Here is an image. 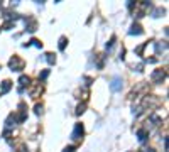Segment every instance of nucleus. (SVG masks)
I'll return each instance as SVG.
<instances>
[{
    "mask_svg": "<svg viewBox=\"0 0 169 152\" xmlns=\"http://www.w3.org/2000/svg\"><path fill=\"white\" fill-rule=\"evenodd\" d=\"M166 49H168V44H166V42H162V44H161V42H157V44H156V51H157V53L166 51Z\"/></svg>",
    "mask_w": 169,
    "mask_h": 152,
    "instance_id": "f8f14e48",
    "label": "nucleus"
},
{
    "mask_svg": "<svg viewBox=\"0 0 169 152\" xmlns=\"http://www.w3.org/2000/svg\"><path fill=\"white\" fill-rule=\"evenodd\" d=\"M122 86H123V81H122L120 76L112 78V81H110V90H112V91H120Z\"/></svg>",
    "mask_w": 169,
    "mask_h": 152,
    "instance_id": "f03ea898",
    "label": "nucleus"
},
{
    "mask_svg": "<svg viewBox=\"0 0 169 152\" xmlns=\"http://www.w3.org/2000/svg\"><path fill=\"white\" fill-rule=\"evenodd\" d=\"M10 88H12V83L9 81V79H5V81L2 83V88H0V90H2V93H7Z\"/></svg>",
    "mask_w": 169,
    "mask_h": 152,
    "instance_id": "1a4fd4ad",
    "label": "nucleus"
},
{
    "mask_svg": "<svg viewBox=\"0 0 169 152\" xmlns=\"http://www.w3.org/2000/svg\"><path fill=\"white\" fill-rule=\"evenodd\" d=\"M15 122H17V117L14 115V113H12V115L9 117V118H7V127H12L14 123H15Z\"/></svg>",
    "mask_w": 169,
    "mask_h": 152,
    "instance_id": "ddd939ff",
    "label": "nucleus"
},
{
    "mask_svg": "<svg viewBox=\"0 0 169 152\" xmlns=\"http://www.w3.org/2000/svg\"><path fill=\"white\" fill-rule=\"evenodd\" d=\"M142 27L139 26V24H134L132 26V29H130V31H129V34H130V36H134V34H135V36H140V34H142Z\"/></svg>",
    "mask_w": 169,
    "mask_h": 152,
    "instance_id": "0eeeda50",
    "label": "nucleus"
},
{
    "mask_svg": "<svg viewBox=\"0 0 169 152\" xmlns=\"http://www.w3.org/2000/svg\"><path fill=\"white\" fill-rule=\"evenodd\" d=\"M83 134H84L83 125H81V123H76V125H74L73 134H71V139H73V140H79V139L83 137Z\"/></svg>",
    "mask_w": 169,
    "mask_h": 152,
    "instance_id": "7ed1b4c3",
    "label": "nucleus"
},
{
    "mask_svg": "<svg viewBox=\"0 0 169 152\" xmlns=\"http://www.w3.org/2000/svg\"><path fill=\"white\" fill-rule=\"evenodd\" d=\"M84 108H86V103H81V105H78V108H76V115H81L84 112Z\"/></svg>",
    "mask_w": 169,
    "mask_h": 152,
    "instance_id": "4468645a",
    "label": "nucleus"
},
{
    "mask_svg": "<svg viewBox=\"0 0 169 152\" xmlns=\"http://www.w3.org/2000/svg\"><path fill=\"white\" fill-rule=\"evenodd\" d=\"M164 78H166V71H162V69H156V71L151 74V79H152L154 83H162Z\"/></svg>",
    "mask_w": 169,
    "mask_h": 152,
    "instance_id": "20e7f679",
    "label": "nucleus"
},
{
    "mask_svg": "<svg viewBox=\"0 0 169 152\" xmlns=\"http://www.w3.org/2000/svg\"><path fill=\"white\" fill-rule=\"evenodd\" d=\"M115 41H117V37L112 36L110 42H107V51H112V49H113V46H115Z\"/></svg>",
    "mask_w": 169,
    "mask_h": 152,
    "instance_id": "9b49d317",
    "label": "nucleus"
},
{
    "mask_svg": "<svg viewBox=\"0 0 169 152\" xmlns=\"http://www.w3.org/2000/svg\"><path fill=\"white\" fill-rule=\"evenodd\" d=\"M29 83H31V78H29V76H26V74H24V76H21V78H19V84H21L19 93H22V91H24V86H27Z\"/></svg>",
    "mask_w": 169,
    "mask_h": 152,
    "instance_id": "39448f33",
    "label": "nucleus"
},
{
    "mask_svg": "<svg viewBox=\"0 0 169 152\" xmlns=\"http://www.w3.org/2000/svg\"><path fill=\"white\" fill-rule=\"evenodd\" d=\"M46 61H48L49 64H54V63H56V56H54L53 53H48V54H46Z\"/></svg>",
    "mask_w": 169,
    "mask_h": 152,
    "instance_id": "9d476101",
    "label": "nucleus"
},
{
    "mask_svg": "<svg viewBox=\"0 0 169 152\" xmlns=\"http://www.w3.org/2000/svg\"><path fill=\"white\" fill-rule=\"evenodd\" d=\"M48 74H49V71H48V69H44V71L39 74V79H46V78H48Z\"/></svg>",
    "mask_w": 169,
    "mask_h": 152,
    "instance_id": "dca6fc26",
    "label": "nucleus"
},
{
    "mask_svg": "<svg viewBox=\"0 0 169 152\" xmlns=\"http://www.w3.org/2000/svg\"><path fill=\"white\" fill-rule=\"evenodd\" d=\"M147 130L145 129H140V130L137 132V137H139V142H145V139H147Z\"/></svg>",
    "mask_w": 169,
    "mask_h": 152,
    "instance_id": "6e6552de",
    "label": "nucleus"
},
{
    "mask_svg": "<svg viewBox=\"0 0 169 152\" xmlns=\"http://www.w3.org/2000/svg\"><path fill=\"white\" fill-rule=\"evenodd\" d=\"M34 110H36L37 115H41V113H42V105H36V108H34Z\"/></svg>",
    "mask_w": 169,
    "mask_h": 152,
    "instance_id": "f3484780",
    "label": "nucleus"
},
{
    "mask_svg": "<svg viewBox=\"0 0 169 152\" xmlns=\"http://www.w3.org/2000/svg\"><path fill=\"white\" fill-rule=\"evenodd\" d=\"M26 27H27V31H29V32H34V31H36V27H37V24H36L34 19L27 17V19H26Z\"/></svg>",
    "mask_w": 169,
    "mask_h": 152,
    "instance_id": "423d86ee",
    "label": "nucleus"
},
{
    "mask_svg": "<svg viewBox=\"0 0 169 152\" xmlns=\"http://www.w3.org/2000/svg\"><path fill=\"white\" fill-rule=\"evenodd\" d=\"M66 37H61V39H59V49H61V51H64V47H66Z\"/></svg>",
    "mask_w": 169,
    "mask_h": 152,
    "instance_id": "2eb2a0df",
    "label": "nucleus"
},
{
    "mask_svg": "<svg viewBox=\"0 0 169 152\" xmlns=\"http://www.w3.org/2000/svg\"><path fill=\"white\" fill-rule=\"evenodd\" d=\"M63 152H74V147H73V145H69V147H66Z\"/></svg>",
    "mask_w": 169,
    "mask_h": 152,
    "instance_id": "a211bd4d",
    "label": "nucleus"
},
{
    "mask_svg": "<svg viewBox=\"0 0 169 152\" xmlns=\"http://www.w3.org/2000/svg\"><path fill=\"white\" fill-rule=\"evenodd\" d=\"M159 14H164V10H161V9H157V10L154 12V17H159Z\"/></svg>",
    "mask_w": 169,
    "mask_h": 152,
    "instance_id": "6ab92c4d",
    "label": "nucleus"
},
{
    "mask_svg": "<svg viewBox=\"0 0 169 152\" xmlns=\"http://www.w3.org/2000/svg\"><path fill=\"white\" fill-rule=\"evenodd\" d=\"M9 68L12 71H22V69L26 68V63H24V59H21L19 56H14V58L9 61Z\"/></svg>",
    "mask_w": 169,
    "mask_h": 152,
    "instance_id": "f257e3e1",
    "label": "nucleus"
}]
</instances>
